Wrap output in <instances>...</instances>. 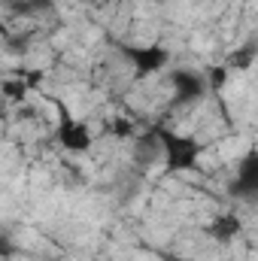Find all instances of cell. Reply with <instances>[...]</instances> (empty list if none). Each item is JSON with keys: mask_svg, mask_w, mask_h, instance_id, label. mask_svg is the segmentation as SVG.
Listing matches in <instances>:
<instances>
[{"mask_svg": "<svg viewBox=\"0 0 258 261\" xmlns=\"http://www.w3.org/2000/svg\"><path fill=\"white\" fill-rule=\"evenodd\" d=\"M28 85H31V82H24V76H21V79H6V82H3V97H6L9 103H24Z\"/></svg>", "mask_w": 258, "mask_h": 261, "instance_id": "cell-8", "label": "cell"}, {"mask_svg": "<svg viewBox=\"0 0 258 261\" xmlns=\"http://www.w3.org/2000/svg\"><path fill=\"white\" fill-rule=\"evenodd\" d=\"M240 216L237 213H219V216H213L210 222H207V237H213V240H219V243H228V240H234L237 234H240Z\"/></svg>", "mask_w": 258, "mask_h": 261, "instance_id": "cell-6", "label": "cell"}, {"mask_svg": "<svg viewBox=\"0 0 258 261\" xmlns=\"http://www.w3.org/2000/svg\"><path fill=\"white\" fill-rule=\"evenodd\" d=\"M210 91L207 76L194 73V70H173L170 73V94H173V107H189L194 100H203Z\"/></svg>", "mask_w": 258, "mask_h": 261, "instance_id": "cell-3", "label": "cell"}, {"mask_svg": "<svg viewBox=\"0 0 258 261\" xmlns=\"http://www.w3.org/2000/svg\"><path fill=\"white\" fill-rule=\"evenodd\" d=\"M207 85H210V91H222L228 85V67H210Z\"/></svg>", "mask_w": 258, "mask_h": 261, "instance_id": "cell-10", "label": "cell"}, {"mask_svg": "<svg viewBox=\"0 0 258 261\" xmlns=\"http://www.w3.org/2000/svg\"><path fill=\"white\" fill-rule=\"evenodd\" d=\"M228 195L237 200H258V149H249L240 164H237V176L228 186Z\"/></svg>", "mask_w": 258, "mask_h": 261, "instance_id": "cell-4", "label": "cell"}, {"mask_svg": "<svg viewBox=\"0 0 258 261\" xmlns=\"http://www.w3.org/2000/svg\"><path fill=\"white\" fill-rule=\"evenodd\" d=\"M152 137L164 149L167 173H186V170H192L194 164H197V158L207 152V146L194 134H176V130H167V128H155Z\"/></svg>", "mask_w": 258, "mask_h": 261, "instance_id": "cell-1", "label": "cell"}, {"mask_svg": "<svg viewBox=\"0 0 258 261\" xmlns=\"http://www.w3.org/2000/svg\"><path fill=\"white\" fill-rule=\"evenodd\" d=\"M122 55L134 64L137 76H149V73L161 70L170 58V52L161 46H122Z\"/></svg>", "mask_w": 258, "mask_h": 261, "instance_id": "cell-5", "label": "cell"}, {"mask_svg": "<svg viewBox=\"0 0 258 261\" xmlns=\"http://www.w3.org/2000/svg\"><path fill=\"white\" fill-rule=\"evenodd\" d=\"M55 107H58V116H61V122H58V143L64 146L67 152H73V155L88 152L91 149V130H88V125L73 119L70 110L61 100H55Z\"/></svg>", "mask_w": 258, "mask_h": 261, "instance_id": "cell-2", "label": "cell"}, {"mask_svg": "<svg viewBox=\"0 0 258 261\" xmlns=\"http://www.w3.org/2000/svg\"><path fill=\"white\" fill-rule=\"evenodd\" d=\"M255 55H258V49L249 43V46H240V49H234L231 52V58H228V70H249L252 67V61H255Z\"/></svg>", "mask_w": 258, "mask_h": 261, "instance_id": "cell-7", "label": "cell"}, {"mask_svg": "<svg viewBox=\"0 0 258 261\" xmlns=\"http://www.w3.org/2000/svg\"><path fill=\"white\" fill-rule=\"evenodd\" d=\"M110 134H113L116 140H134V137H137V125L131 122L128 116H116V119L110 122Z\"/></svg>", "mask_w": 258, "mask_h": 261, "instance_id": "cell-9", "label": "cell"}]
</instances>
